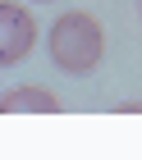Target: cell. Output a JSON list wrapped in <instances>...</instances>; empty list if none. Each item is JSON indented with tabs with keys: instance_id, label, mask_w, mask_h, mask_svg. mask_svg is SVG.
I'll return each mask as SVG.
<instances>
[{
	"instance_id": "cell-1",
	"label": "cell",
	"mask_w": 142,
	"mask_h": 160,
	"mask_svg": "<svg viewBox=\"0 0 142 160\" xmlns=\"http://www.w3.org/2000/svg\"><path fill=\"white\" fill-rule=\"evenodd\" d=\"M50 55L64 73H87L101 64L106 55V32L92 14L73 9V14H60V23L50 28Z\"/></svg>"
},
{
	"instance_id": "cell-2",
	"label": "cell",
	"mask_w": 142,
	"mask_h": 160,
	"mask_svg": "<svg viewBox=\"0 0 142 160\" xmlns=\"http://www.w3.org/2000/svg\"><path fill=\"white\" fill-rule=\"evenodd\" d=\"M32 46H37V18H32V9H23L18 0H5V5H0V64L28 60Z\"/></svg>"
},
{
	"instance_id": "cell-3",
	"label": "cell",
	"mask_w": 142,
	"mask_h": 160,
	"mask_svg": "<svg viewBox=\"0 0 142 160\" xmlns=\"http://www.w3.org/2000/svg\"><path fill=\"white\" fill-rule=\"evenodd\" d=\"M0 114H60V101L46 87H9L0 96Z\"/></svg>"
},
{
	"instance_id": "cell-4",
	"label": "cell",
	"mask_w": 142,
	"mask_h": 160,
	"mask_svg": "<svg viewBox=\"0 0 142 160\" xmlns=\"http://www.w3.org/2000/svg\"><path fill=\"white\" fill-rule=\"evenodd\" d=\"M138 9H142V0H138Z\"/></svg>"
}]
</instances>
